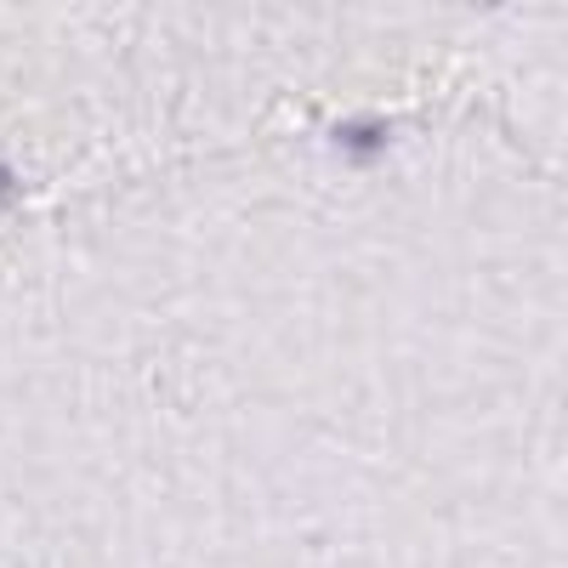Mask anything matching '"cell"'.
Here are the masks:
<instances>
[{
  "label": "cell",
  "mask_w": 568,
  "mask_h": 568,
  "mask_svg": "<svg viewBox=\"0 0 568 568\" xmlns=\"http://www.w3.org/2000/svg\"><path fill=\"white\" fill-rule=\"evenodd\" d=\"M336 142H342L353 160H369V154L387 149V131L382 125H336Z\"/></svg>",
  "instance_id": "6da1fadb"
}]
</instances>
